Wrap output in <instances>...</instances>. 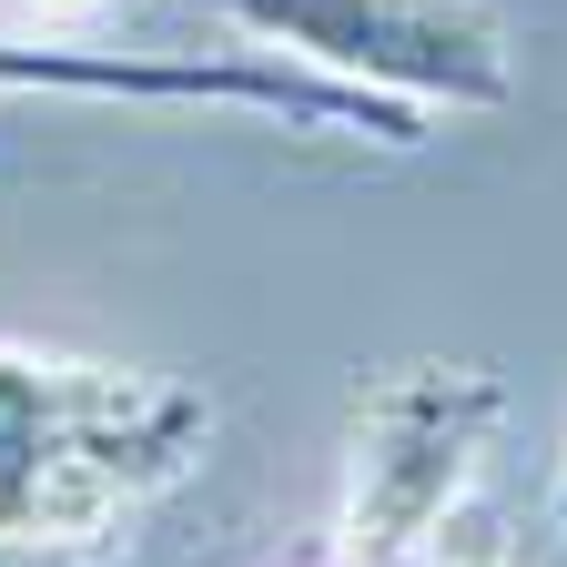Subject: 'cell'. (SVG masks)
Here are the masks:
<instances>
[{
    "label": "cell",
    "mask_w": 567,
    "mask_h": 567,
    "mask_svg": "<svg viewBox=\"0 0 567 567\" xmlns=\"http://www.w3.org/2000/svg\"><path fill=\"white\" fill-rule=\"evenodd\" d=\"M213 405L142 365L0 344V557H92L193 476Z\"/></svg>",
    "instance_id": "obj_1"
},
{
    "label": "cell",
    "mask_w": 567,
    "mask_h": 567,
    "mask_svg": "<svg viewBox=\"0 0 567 567\" xmlns=\"http://www.w3.org/2000/svg\"><path fill=\"white\" fill-rule=\"evenodd\" d=\"M507 425V385L486 365H395L354 405V466L324 537V567H425L446 557L476 456Z\"/></svg>",
    "instance_id": "obj_2"
},
{
    "label": "cell",
    "mask_w": 567,
    "mask_h": 567,
    "mask_svg": "<svg viewBox=\"0 0 567 567\" xmlns=\"http://www.w3.org/2000/svg\"><path fill=\"white\" fill-rule=\"evenodd\" d=\"M244 41L334 71V82L405 102L425 122L446 112H496L517 92V51L507 21L486 0H213Z\"/></svg>",
    "instance_id": "obj_3"
},
{
    "label": "cell",
    "mask_w": 567,
    "mask_h": 567,
    "mask_svg": "<svg viewBox=\"0 0 567 567\" xmlns=\"http://www.w3.org/2000/svg\"><path fill=\"white\" fill-rule=\"evenodd\" d=\"M547 547H557V567H567V456H557V486H547Z\"/></svg>",
    "instance_id": "obj_4"
},
{
    "label": "cell",
    "mask_w": 567,
    "mask_h": 567,
    "mask_svg": "<svg viewBox=\"0 0 567 567\" xmlns=\"http://www.w3.org/2000/svg\"><path fill=\"white\" fill-rule=\"evenodd\" d=\"M31 11H41V21H92L102 0H31Z\"/></svg>",
    "instance_id": "obj_5"
}]
</instances>
